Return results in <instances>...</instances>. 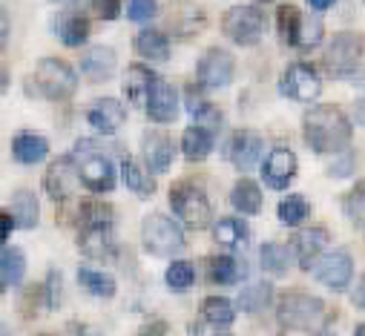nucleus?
<instances>
[{
	"label": "nucleus",
	"mask_w": 365,
	"mask_h": 336,
	"mask_svg": "<svg viewBox=\"0 0 365 336\" xmlns=\"http://www.w3.org/2000/svg\"><path fill=\"white\" fill-rule=\"evenodd\" d=\"M302 132L311 149L317 152H345L351 144V121L339 107L319 104L311 107L302 118Z\"/></svg>",
	"instance_id": "obj_1"
},
{
	"label": "nucleus",
	"mask_w": 365,
	"mask_h": 336,
	"mask_svg": "<svg viewBox=\"0 0 365 336\" xmlns=\"http://www.w3.org/2000/svg\"><path fill=\"white\" fill-rule=\"evenodd\" d=\"M69 161H72L78 182L93 193H110L115 187V167H113L110 155L93 138H78Z\"/></svg>",
	"instance_id": "obj_2"
},
{
	"label": "nucleus",
	"mask_w": 365,
	"mask_h": 336,
	"mask_svg": "<svg viewBox=\"0 0 365 336\" xmlns=\"http://www.w3.org/2000/svg\"><path fill=\"white\" fill-rule=\"evenodd\" d=\"M26 90L49 101H66L78 90V72L61 58H41L26 80Z\"/></svg>",
	"instance_id": "obj_3"
},
{
	"label": "nucleus",
	"mask_w": 365,
	"mask_h": 336,
	"mask_svg": "<svg viewBox=\"0 0 365 336\" xmlns=\"http://www.w3.org/2000/svg\"><path fill=\"white\" fill-rule=\"evenodd\" d=\"M322 299L308 293V290H285L282 299H279V308H277V319L282 327L288 330H308L319 322L322 316Z\"/></svg>",
	"instance_id": "obj_4"
},
{
	"label": "nucleus",
	"mask_w": 365,
	"mask_h": 336,
	"mask_svg": "<svg viewBox=\"0 0 365 336\" xmlns=\"http://www.w3.org/2000/svg\"><path fill=\"white\" fill-rule=\"evenodd\" d=\"M170 207L190 227H207L213 219V207H210L205 190L190 182H175L170 187Z\"/></svg>",
	"instance_id": "obj_5"
},
{
	"label": "nucleus",
	"mask_w": 365,
	"mask_h": 336,
	"mask_svg": "<svg viewBox=\"0 0 365 336\" xmlns=\"http://www.w3.org/2000/svg\"><path fill=\"white\" fill-rule=\"evenodd\" d=\"M141 241L153 256H173L185 247V233H181V227L170 216L150 213L141 221Z\"/></svg>",
	"instance_id": "obj_6"
},
{
	"label": "nucleus",
	"mask_w": 365,
	"mask_h": 336,
	"mask_svg": "<svg viewBox=\"0 0 365 336\" xmlns=\"http://www.w3.org/2000/svg\"><path fill=\"white\" fill-rule=\"evenodd\" d=\"M322 63L331 72V78H356L362 69V38L351 32L334 35Z\"/></svg>",
	"instance_id": "obj_7"
},
{
	"label": "nucleus",
	"mask_w": 365,
	"mask_h": 336,
	"mask_svg": "<svg viewBox=\"0 0 365 336\" xmlns=\"http://www.w3.org/2000/svg\"><path fill=\"white\" fill-rule=\"evenodd\" d=\"M222 32L233 43H256L267 32V18L262 6H230L222 18Z\"/></svg>",
	"instance_id": "obj_8"
},
{
	"label": "nucleus",
	"mask_w": 365,
	"mask_h": 336,
	"mask_svg": "<svg viewBox=\"0 0 365 336\" xmlns=\"http://www.w3.org/2000/svg\"><path fill=\"white\" fill-rule=\"evenodd\" d=\"M233 72H236V63H233V55L225 52V49H207L196 66V78H199V90L207 87V90H222L233 80Z\"/></svg>",
	"instance_id": "obj_9"
},
{
	"label": "nucleus",
	"mask_w": 365,
	"mask_h": 336,
	"mask_svg": "<svg viewBox=\"0 0 365 336\" xmlns=\"http://www.w3.org/2000/svg\"><path fill=\"white\" fill-rule=\"evenodd\" d=\"M279 90L294 101H314L322 93V80H319V75L314 72L311 63L297 61L285 69V75L279 80Z\"/></svg>",
	"instance_id": "obj_10"
},
{
	"label": "nucleus",
	"mask_w": 365,
	"mask_h": 336,
	"mask_svg": "<svg viewBox=\"0 0 365 336\" xmlns=\"http://www.w3.org/2000/svg\"><path fill=\"white\" fill-rule=\"evenodd\" d=\"M314 276L331 288V290H342L351 276H354V259H351V250L348 247H336L331 253H325L317 265H314Z\"/></svg>",
	"instance_id": "obj_11"
},
{
	"label": "nucleus",
	"mask_w": 365,
	"mask_h": 336,
	"mask_svg": "<svg viewBox=\"0 0 365 336\" xmlns=\"http://www.w3.org/2000/svg\"><path fill=\"white\" fill-rule=\"evenodd\" d=\"M294 176H297V155H294V149H288V147L270 149V155L262 164L264 184L273 187V190H282V187H288L294 182Z\"/></svg>",
	"instance_id": "obj_12"
},
{
	"label": "nucleus",
	"mask_w": 365,
	"mask_h": 336,
	"mask_svg": "<svg viewBox=\"0 0 365 336\" xmlns=\"http://www.w3.org/2000/svg\"><path fill=\"white\" fill-rule=\"evenodd\" d=\"M144 110H147V115L153 121L173 124L178 118V93H175L173 83H167V80L158 78L153 83V90L147 93V98H144Z\"/></svg>",
	"instance_id": "obj_13"
},
{
	"label": "nucleus",
	"mask_w": 365,
	"mask_h": 336,
	"mask_svg": "<svg viewBox=\"0 0 365 336\" xmlns=\"http://www.w3.org/2000/svg\"><path fill=\"white\" fill-rule=\"evenodd\" d=\"M262 147H264V141H262V135H259L256 130H236L233 138H230L227 155H230V161H233L236 170L247 173V170H253V167L259 164Z\"/></svg>",
	"instance_id": "obj_14"
},
{
	"label": "nucleus",
	"mask_w": 365,
	"mask_h": 336,
	"mask_svg": "<svg viewBox=\"0 0 365 336\" xmlns=\"http://www.w3.org/2000/svg\"><path fill=\"white\" fill-rule=\"evenodd\" d=\"M43 187H46V196H49L52 201H66V199L75 193L78 176H75V170H72L69 155H61V158H55V161L49 164V170H46V176H43Z\"/></svg>",
	"instance_id": "obj_15"
},
{
	"label": "nucleus",
	"mask_w": 365,
	"mask_h": 336,
	"mask_svg": "<svg viewBox=\"0 0 365 336\" xmlns=\"http://www.w3.org/2000/svg\"><path fill=\"white\" fill-rule=\"evenodd\" d=\"M141 155H144L147 170L167 173L173 167V158H175V141L170 135H164V132H144Z\"/></svg>",
	"instance_id": "obj_16"
},
{
	"label": "nucleus",
	"mask_w": 365,
	"mask_h": 336,
	"mask_svg": "<svg viewBox=\"0 0 365 336\" xmlns=\"http://www.w3.org/2000/svg\"><path fill=\"white\" fill-rule=\"evenodd\" d=\"M78 247L83 250L86 259H96V262L115 259V250H118L113 227H83L78 236Z\"/></svg>",
	"instance_id": "obj_17"
},
{
	"label": "nucleus",
	"mask_w": 365,
	"mask_h": 336,
	"mask_svg": "<svg viewBox=\"0 0 365 336\" xmlns=\"http://www.w3.org/2000/svg\"><path fill=\"white\" fill-rule=\"evenodd\" d=\"M328 241H331V233H328L325 227H308V230H299V233L291 238V247H288V250L297 256L299 268L308 271L311 262H314V256L322 253V250L328 247Z\"/></svg>",
	"instance_id": "obj_18"
},
{
	"label": "nucleus",
	"mask_w": 365,
	"mask_h": 336,
	"mask_svg": "<svg viewBox=\"0 0 365 336\" xmlns=\"http://www.w3.org/2000/svg\"><path fill=\"white\" fill-rule=\"evenodd\" d=\"M86 121L101 135H113L124 124V104L118 98H98L93 107L86 110Z\"/></svg>",
	"instance_id": "obj_19"
},
{
	"label": "nucleus",
	"mask_w": 365,
	"mask_h": 336,
	"mask_svg": "<svg viewBox=\"0 0 365 336\" xmlns=\"http://www.w3.org/2000/svg\"><path fill=\"white\" fill-rule=\"evenodd\" d=\"M81 72L86 80H93V83H104L113 78L115 72V52L110 46H93V49H86L83 58H81Z\"/></svg>",
	"instance_id": "obj_20"
},
{
	"label": "nucleus",
	"mask_w": 365,
	"mask_h": 336,
	"mask_svg": "<svg viewBox=\"0 0 365 336\" xmlns=\"http://www.w3.org/2000/svg\"><path fill=\"white\" fill-rule=\"evenodd\" d=\"M185 93H187V110H190V115L196 118V127H202V130H207V132L219 130V127H222V110H219L213 101H207L205 93H202L199 87H193V83H187Z\"/></svg>",
	"instance_id": "obj_21"
},
{
	"label": "nucleus",
	"mask_w": 365,
	"mask_h": 336,
	"mask_svg": "<svg viewBox=\"0 0 365 336\" xmlns=\"http://www.w3.org/2000/svg\"><path fill=\"white\" fill-rule=\"evenodd\" d=\"M158 80V75L144 66V63H130L127 72H124V93L130 95L133 104H144L147 93L153 90V83Z\"/></svg>",
	"instance_id": "obj_22"
},
{
	"label": "nucleus",
	"mask_w": 365,
	"mask_h": 336,
	"mask_svg": "<svg viewBox=\"0 0 365 336\" xmlns=\"http://www.w3.org/2000/svg\"><path fill=\"white\" fill-rule=\"evenodd\" d=\"M49 152V141L41 135V132H18L15 141H12V155L21 161V164H38L43 161Z\"/></svg>",
	"instance_id": "obj_23"
},
{
	"label": "nucleus",
	"mask_w": 365,
	"mask_h": 336,
	"mask_svg": "<svg viewBox=\"0 0 365 336\" xmlns=\"http://www.w3.org/2000/svg\"><path fill=\"white\" fill-rule=\"evenodd\" d=\"M12 221L24 230H32L41 219V204H38V196L32 190H15L12 196Z\"/></svg>",
	"instance_id": "obj_24"
},
{
	"label": "nucleus",
	"mask_w": 365,
	"mask_h": 336,
	"mask_svg": "<svg viewBox=\"0 0 365 336\" xmlns=\"http://www.w3.org/2000/svg\"><path fill=\"white\" fill-rule=\"evenodd\" d=\"M262 201H264V199H262V190H259V184L250 182V179L236 182L233 190H230V204H233V210H239V213H245V216L262 213Z\"/></svg>",
	"instance_id": "obj_25"
},
{
	"label": "nucleus",
	"mask_w": 365,
	"mask_h": 336,
	"mask_svg": "<svg viewBox=\"0 0 365 336\" xmlns=\"http://www.w3.org/2000/svg\"><path fill=\"white\" fill-rule=\"evenodd\" d=\"M89 18L83 15V12H63L61 18H58V35H61V41L66 43V46H81L86 38H89Z\"/></svg>",
	"instance_id": "obj_26"
},
{
	"label": "nucleus",
	"mask_w": 365,
	"mask_h": 336,
	"mask_svg": "<svg viewBox=\"0 0 365 336\" xmlns=\"http://www.w3.org/2000/svg\"><path fill=\"white\" fill-rule=\"evenodd\" d=\"M133 46H135V52H138L141 58H147V61H167V58H170V41H167V35L158 32V29H141V32L135 35Z\"/></svg>",
	"instance_id": "obj_27"
},
{
	"label": "nucleus",
	"mask_w": 365,
	"mask_h": 336,
	"mask_svg": "<svg viewBox=\"0 0 365 336\" xmlns=\"http://www.w3.org/2000/svg\"><path fill=\"white\" fill-rule=\"evenodd\" d=\"M26 273V256L21 247H9L0 253V285L4 288H18Z\"/></svg>",
	"instance_id": "obj_28"
},
{
	"label": "nucleus",
	"mask_w": 365,
	"mask_h": 336,
	"mask_svg": "<svg viewBox=\"0 0 365 336\" xmlns=\"http://www.w3.org/2000/svg\"><path fill=\"white\" fill-rule=\"evenodd\" d=\"M210 149H213V132H207V130H202L196 124L187 127L185 135H181V152H185V158H190V161L207 158Z\"/></svg>",
	"instance_id": "obj_29"
},
{
	"label": "nucleus",
	"mask_w": 365,
	"mask_h": 336,
	"mask_svg": "<svg viewBox=\"0 0 365 336\" xmlns=\"http://www.w3.org/2000/svg\"><path fill=\"white\" fill-rule=\"evenodd\" d=\"M259 265L264 273H273V276H282L288 273L291 268V250L277 244V241H267L259 247Z\"/></svg>",
	"instance_id": "obj_30"
},
{
	"label": "nucleus",
	"mask_w": 365,
	"mask_h": 336,
	"mask_svg": "<svg viewBox=\"0 0 365 336\" xmlns=\"http://www.w3.org/2000/svg\"><path fill=\"white\" fill-rule=\"evenodd\" d=\"M121 176H124V184H127L135 196H153V193H155V182L147 176V170H144V167H141L133 155L124 158V164H121Z\"/></svg>",
	"instance_id": "obj_31"
},
{
	"label": "nucleus",
	"mask_w": 365,
	"mask_h": 336,
	"mask_svg": "<svg viewBox=\"0 0 365 336\" xmlns=\"http://www.w3.org/2000/svg\"><path fill=\"white\" fill-rule=\"evenodd\" d=\"M113 207L104 204V201H96V199H86L81 201V210H78V221H81V230L83 227H113Z\"/></svg>",
	"instance_id": "obj_32"
},
{
	"label": "nucleus",
	"mask_w": 365,
	"mask_h": 336,
	"mask_svg": "<svg viewBox=\"0 0 365 336\" xmlns=\"http://www.w3.org/2000/svg\"><path fill=\"white\" fill-rule=\"evenodd\" d=\"M202 316L216 327H227L236 319V308H233V302L227 296H207L202 302Z\"/></svg>",
	"instance_id": "obj_33"
},
{
	"label": "nucleus",
	"mask_w": 365,
	"mask_h": 336,
	"mask_svg": "<svg viewBox=\"0 0 365 336\" xmlns=\"http://www.w3.org/2000/svg\"><path fill=\"white\" fill-rule=\"evenodd\" d=\"M78 282H81V288H83L86 293H93V296H101V299L115 296V279H113L110 273L81 268V271H78Z\"/></svg>",
	"instance_id": "obj_34"
},
{
	"label": "nucleus",
	"mask_w": 365,
	"mask_h": 336,
	"mask_svg": "<svg viewBox=\"0 0 365 336\" xmlns=\"http://www.w3.org/2000/svg\"><path fill=\"white\" fill-rule=\"evenodd\" d=\"M247 236H250V227H247L239 216H227V219H219V221H216V241L225 244V247L245 244Z\"/></svg>",
	"instance_id": "obj_35"
},
{
	"label": "nucleus",
	"mask_w": 365,
	"mask_h": 336,
	"mask_svg": "<svg viewBox=\"0 0 365 336\" xmlns=\"http://www.w3.org/2000/svg\"><path fill=\"white\" fill-rule=\"evenodd\" d=\"M242 271H245V268H242L233 256H227V253L210 256V262H207L210 282H216V285H233V282L242 276Z\"/></svg>",
	"instance_id": "obj_36"
},
{
	"label": "nucleus",
	"mask_w": 365,
	"mask_h": 336,
	"mask_svg": "<svg viewBox=\"0 0 365 336\" xmlns=\"http://www.w3.org/2000/svg\"><path fill=\"white\" fill-rule=\"evenodd\" d=\"M270 299H273V285L270 282H253L239 293V308L247 313H259L270 305Z\"/></svg>",
	"instance_id": "obj_37"
},
{
	"label": "nucleus",
	"mask_w": 365,
	"mask_h": 336,
	"mask_svg": "<svg viewBox=\"0 0 365 336\" xmlns=\"http://www.w3.org/2000/svg\"><path fill=\"white\" fill-rule=\"evenodd\" d=\"M277 23H279V38L291 46H297V35H299V23H302V12L291 4L277 9Z\"/></svg>",
	"instance_id": "obj_38"
},
{
	"label": "nucleus",
	"mask_w": 365,
	"mask_h": 336,
	"mask_svg": "<svg viewBox=\"0 0 365 336\" xmlns=\"http://www.w3.org/2000/svg\"><path fill=\"white\" fill-rule=\"evenodd\" d=\"M311 216V204L302 196H288L285 201H279V221L282 224H302Z\"/></svg>",
	"instance_id": "obj_39"
},
{
	"label": "nucleus",
	"mask_w": 365,
	"mask_h": 336,
	"mask_svg": "<svg viewBox=\"0 0 365 336\" xmlns=\"http://www.w3.org/2000/svg\"><path fill=\"white\" fill-rule=\"evenodd\" d=\"M164 279H167V285H170L173 290H187V288H193V282H196V268H193L190 262H173V265L167 268Z\"/></svg>",
	"instance_id": "obj_40"
},
{
	"label": "nucleus",
	"mask_w": 365,
	"mask_h": 336,
	"mask_svg": "<svg viewBox=\"0 0 365 336\" xmlns=\"http://www.w3.org/2000/svg\"><path fill=\"white\" fill-rule=\"evenodd\" d=\"M322 21L314 15V18H302V23H299V35H297V46L299 49H311V46H317L319 41H322Z\"/></svg>",
	"instance_id": "obj_41"
},
{
	"label": "nucleus",
	"mask_w": 365,
	"mask_h": 336,
	"mask_svg": "<svg viewBox=\"0 0 365 336\" xmlns=\"http://www.w3.org/2000/svg\"><path fill=\"white\" fill-rule=\"evenodd\" d=\"M362 196H365V190H362V182H359V184H354V190H351V193L345 196V201H342V204H345V216H348L359 230H362Z\"/></svg>",
	"instance_id": "obj_42"
},
{
	"label": "nucleus",
	"mask_w": 365,
	"mask_h": 336,
	"mask_svg": "<svg viewBox=\"0 0 365 336\" xmlns=\"http://www.w3.org/2000/svg\"><path fill=\"white\" fill-rule=\"evenodd\" d=\"M356 170V152H351V149H345L331 167H328V173L334 176V179H345V176H351Z\"/></svg>",
	"instance_id": "obj_43"
},
{
	"label": "nucleus",
	"mask_w": 365,
	"mask_h": 336,
	"mask_svg": "<svg viewBox=\"0 0 365 336\" xmlns=\"http://www.w3.org/2000/svg\"><path fill=\"white\" fill-rule=\"evenodd\" d=\"M43 302H46V308H58L61 305V271H49L46 273Z\"/></svg>",
	"instance_id": "obj_44"
},
{
	"label": "nucleus",
	"mask_w": 365,
	"mask_h": 336,
	"mask_svg": "<svg viewBox=\"0 0 365 336\" xmlns=\"http://www.w3.org/2000/svg\"><path fill=\"white\" fill-rule=\"evenodd\" d=\"M155 12H158V4H153V0H133V4L127 6V18L138 21V23L155 18Z\"/></svg>",
	"instance_id": "obj_45"
},
{
	"label": "nucleus",
	"mask_w": 365,
	"mask_h": 336,
	"mask_svg": "<svg viewBox=\"0 0 365 336\" xmlns=\"http://www.w3.org/2000/svg\"><path fill=\"white\" fill-rule=\"evenodd\" d=\"M93 12L101 21H113V18L121 15V4H118V0H98V4H93Z\"/></svg>",
	"instance_id": "obj_46"
},
{
	"label": "nucleus",
	"mask_w": 365,
	"mask_h": 336,
	"mask_svg": "<svg viewBox=\"0 0 365 336\" xmlns=\"http://www.w3.org/2000/svg\"><path fill=\"white\" fill-rule=\"evenodd\" d=\"M167 330H170V325H167L164 319H147V322L141 325L138 336H167Z\"/></svg>",
	"instance_id": "obj_47"
},
{
	"label": "nucleus",
	"mask_w": 365,
	"mask_h": 336,
	"mask_svg": "<svg viewBox=\"0 0 365 336\" xmlns=\"http://www.w3.org/2000/svg\"><path fill=\"white\" fill-rule=\"evenodd\" d=\"M69 336H104L101 330H96L93 325H86V322H69Z\"/></svg>",
	"instance_id": "obj_48"
},
{
	"label": "nucleus",
	"mask_w": 365,
	"mask_h": 336,
	"mask_svg": "<svg viewBox=\"0 0 365 336\" xmlns=\"http://www.w3.org/2000/svg\"><path fill=\"white\" fill-rule=\"evenodd\" d=\"M12 227H15L12 216H9V213H0V247H4V244L9 241V236H12Z\"/></svg>",
	"instance_id": "obj_49"
},
{
	"label": "nucleus",
	"mask_w": 365,
	"mask_h": 336,
	"mask_svg": "<svg viewBox=\"0 0 365 336\" xmlns=\"http://www.w3.org/2000/svg\"><path fill=\"white\" fill-rule=\"evenodd\" d=\"M6 41H9V15L0 6V52L6 49Z\"/></svg>",
	"instance_id": "obj_50"
},
{
	"label": "nucleus",
	"mask_w": 365,
	"mask_h": 336,
	"mask_svg": "<svg viewBox=\"0 0 365 336\" xmlns=\"http://www.w3.org/2000/svg\"><path fill=\"white\" fill-rule=\"evenodd\" d=\"M9 83H12V78H9V69H6V66H0V95H4V93L9 90Z\"/></svg>",
	"instance_id": "obj_51"
},
{
	"label": "nucleus",
	"mask_w": 365,
	"mask_h": 336,
	"mask_svg": "<svg viewBox=\"0 0 365 336\" xmlns=\"http://www.w3.org/2000/svg\"><path fill=\"white\" fill-rule=\"evenodd\" d=\"M311 6H314L317 12H325V9H331V6H334V0H311Z\"/></svg>",
	"instance_id": "obj_52"
},
{
	"label": "nucleus",
	"mask_w": 365,
	"mask_h": 336,
	"mask_svg": "<svg viewBox=\"0 0 365 336\" xmlns=\"http://www.w3.org/2000/svg\"><path fill=\"white\" fill-rule=\"evenodd\" d=\"M354 305H356V308H359V310H362V308H365V302H362V282H359V285H356V296H354Z\"/></svg>",
	"instance_id": "obj_53"
},
{
	"label": "nucleus",
	"mask_w": 365,
	"mask_h": 336,
	"mask_svg": "<svg viewBox=\"0 0 365 336\" xmlns=\"http://www.w3.org/2000/svg\"><path fill=\"white\" fill-rule=\"evenodd\" d=\"M354 336H365V325H356V330H354Z\"/></svg>",
	"instance_id": "obj_54"
},
{
	"label": "nucleus",
	"mask_w": 365,
	"mask_h": 336,
	"mask_svg": "<svg viewBox=\"0 0 365 336\" xmlns=\"http://www.w3.org/2000/svg\"><path fill=\"white\" fill-rule=\"evenodd\" d=\"M0 336H9V333H6V330H4V327H0Z\"/></svg>",
	"instance_id": "obj_55"
},
{
	"label": "nucleus",
	"mask_w": 365,
	"mask_h": 336,
	"mask_svg": "<svg viewBox=\"0 0 365 336\" xmlns=\"http://www.w3.org/2000/svg\"><path fill=\"white\" fill-rule=\"evenodd\" d=\"M216 336H230V333H216Z\"/></svg>",
	"instance_id": "obj_56"
},
{
	"label": "nucleus",
	"mask_w": 365,
	"mask_h": 336,
	"mask_svg": "<svg viewBox=\"0 0 365 336\" xmlns=\"http://www.w3.org/2000/svg\"><path fill=\"white\" fill-rule=\"evenodd\" d=\"M319 336H334V333H319Z\"/></svg>",
	"instance_id": "obj_57"
},
{
	"label": "nucleus",
	"mask_w": 365,
	"mask_h": 336,
	"mask_svg": "<svg viewBox=\"0 0 365 336\" xmlns=\"http://www.w3.org/2000/svg\"><path fill=\"white\" fill-rule=\"evenodd\" d=\"M38 336H52V333H38Z\"/></svg>",
	"instance_id": "obj_58"
},
{
	"label": "nucleus",
	"mask_w": 365,
	"mask_h": 336,
	"mask_svg": "<svg viewBox=\"0 0 365 336\" xmlns=\"http://www.w3.org/2000/svg\"><path fill=\"white\" fill-rule=\"evenodd\" d=\"M0 293H4V285H0Z\"/></svg>",
	"instance_id": "obj_59"
}]
</instances>
